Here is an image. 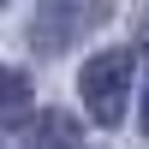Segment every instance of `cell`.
Masks as SVG:
<instances>
[{
    "label": "cell",
    "instance_id": "1",
    "mask_svg": "<svg viewBox=\"0 0 149 149\" xmlns=\"http://www.w3.org/2000/svg\"><path fill=\"white\" fill-rule=\"evenodd\" d=\"M113 0H36V18H30V48L42 60L66 54L72 42H84L90 30H102Z\"/></svg>",
    "mask_w": 149,
    "mask_h": 149
},
{
    "label": "cell",
    "instance_id": "3",
    "mask_svg": "<svg viewBox=\"0 0 149 149\" xmlns=\"http://www.w3.org/2000/svg\"><path fill=\"white\" fill-rule=\"evenodd\" d=\"M24 149H84V131L72 125L66 113H42V119H36V131L24 137Z\"/></svg>",
    "mask_w": 149,
    "mask_h": 149
},
{
    "label": "cell",
    "instance_id": "4",
    "mask_svg": "<svg viewBox=\"0 0 149 149\" xmlns=\"http://www.w3.org/2000/svg\"><path fill=\"white\" fill-rule=\"evenodd\" d=\"M24 113H30V78L0 66V125H18Z\"/></svg>",
    "mask_w": 149,
    "mask_h": 149
},
{
    "label": "cell",
    "instance_id": "6",
    "mask_svg": "<svg viewBox=\"0 0 149 149\" xmlns=\"http://www.w3.org/2000/svg\"><path fill=\"white\" fill-rule=\"evenodd\" d=\"M143 131H149V90H143Z\"/></svg>",
    "mask_w": 149,
    "mask_h": 149
},
{
    "label": "cell",
    "instance_id": "5",
    "mask_svg": "<svg viewBox=\"0 0 149 149\" xmlns=\"http://www.w3.org/2000/svg\"><path fill=\"white\" fill-rule=\"evenodd\" d=\"M137 42H143V54H149V12H143V36H137Z\"/></svg>",
    "mask_w": 149,
    "mask_h": 149
},
{
    "label": "cell",
    "instance_id": "2",
    "mask_svg": "<svg viewBox=\"0 0 149 149\" xmlns=\"http://www.w3.org/2000/svg\"><path fill=\"white\" fill-rule=\"evenodd\" d=\"M78 90H84V107H90L95 125H119V113H125V90H131V54H125V48H107V54L84 60Z\"/></svg>",
    "mask_w": 149,
    "mask_h": 149
},
{
    "label": "cell",
    "instance_id": "7",
    "mask_svg": "<svg viewBox=\"0 0 149 149\" xmlns=\"http://www.w3.org/2000/svg\"><path fill=\"white\" fill-rule=\"evenodd\" d=\"M0 6H6V0H0Z\"/></svg>",
    "mask_w": 149,
    "mask_h": 149
}]
</instances>
